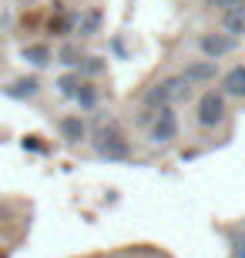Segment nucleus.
<instances>
[{"label": "nucleus", "mask_w": 245, "mask_h": 258, "mask_svg": "<svg viewBox=\"0 0 245 258\" xmlns=\"http://www.w3.org/2000/svg\"><path fill=\"white\" fill-rule=\"evenodd\" d=\"M61 127H64V134L71 138V141H81V138H84V124H81V121H74V117H67Z\"/></svg>", "instance_id": "9d476101"}, {"label": "nucleus", "mask_w": 245, "mask_h": 258, "mask_svg": "<svg viewBox=\"0 0 245 258\" xmlns=\"http://www.w3.org/2000/svg\"><path fill=\"white\" fill-rule=\"evenodd\" d=\"M235 258H245V235L235 238Z\"/></svg>", "instance_id": "ddd939ff"}, {"label": "nucleus", "mask_w": 245, "mask_h": 258, "mask_svg": "<svg viewBox=\"0 0 245 258\" xmlns=\"http://www.w3.org/2000/svg\"><path fill=\"white\" fill-rule=\"evenodd\" d=\"M188 81H185V74H178V77H165L161 84H155L148 91V104H155V107H171L175 101H181V97H188Z\"/></svg>", "instance_id": "f257e3e1"}, {"label": "nucleus", "mask_w": 245, "mask_h": 258, "mask_svg": "<svg viewBox=\"0 0 245 258\" xmlns=\"http://www.w3.org/2000/svg\"><path fill=\"white\" fill-rule=\"evenodd\" d=\"M222 91L228 97H245V64L232 67L225 77H222Z\"/></svg>", "instance_id": "6e6552de"}, {"label": "nucleus", "mask_w": 245, "mask_h": 258, "mask_svg": "<svg viewBox=\"0 0 245 258\" xmlns=\"http://www.w3.org/2000/svg\"><path fill=\"white\" fill-rule=\"evenodd\" d=\"M128 141L121 138V131H101L97 134V154H104V158H128Z\"/></svg>", "instance_id": "20e7f679"}, {"label": "nucleus", "mask_w": 245, "mask_h": 258, "mask_svg": "<svg viewBox=\"0 0 245 258\" xmlns=\"http://www.w3.org/2000/svg\"><path fill=\"white\" fill-rule=\"evenodd\" d=\"M0 221H4V211H0Z\"/></svg>", "instance_id": "2eb2a0df"}, {"label": "nucleus", "mask_w": 245, "mask_h": 258, "mask_svg": "<svg viewBox=\"0 0 245 258\" xmlns=\"http://www.w3.org/2000/svg\"><path fill=\"white\" fill-rule=\"evenodd\" d=\"M218 74V60H198V64H191L188 71H185V81L188 84H208V81H215Z\"/></svg>", "instance_id": "423d86ee"}, {"label": "nucleus", "mask_w": 245, "mask_h": 258, "mask_svg": "<svg viewBox=\"0 0 245 258\" xmlns=\"http://www.w3.org/2000/svg\"><path fill=\"white\" fill-rule=\"evenodd\" d=\"M74 84H77L74 77H64V81H61V87H64V94H74Z\"/></svg>", "instance_id": "4468645a"}, {"label": "nucleus", "mask_w": 245, "mask_h": 258, "mask_svg": "<svg viewBox=\"0 0 245 258\" xmlns=\"http://www.w3.org/2000/svg\"><path fill=\"white\" fill-rule=\"evenodd\" d=\"M232 47H235V37H232V34H205V37H202V54L212 57V60L225 57Z\"/></svg>", "instance_id": "39448f33"}, {"label": "nucleus", "mask_w": 245, "mask_h": 258, "mask_svg": "<svg viewBox=\"0 0 245 258\" xmlns=\"http://www.w3.org/2000/svg\"><path fill=\"white\" fill-rule=\"evenodd\" d=\"M10 94H14V97H34V94H37V81H34V77H30V81H17Z\"/></svg>", "instance_id": "1a4fd4ad"}, {"label": "nucleus", "mask_w": 245, "mask_h": 258, "mask_svg": "<svg viewBox=\"0 0 245 258\" xmlns=\"http://www.w3.org/2000/svg\"><path fill=\"white\" fill-rule=\"evenodd\" d=\"M208 7H215V10H228V7H238V4H245V0H205Z\"/></svg>", "instance_id": "9b49d317"}, {"label": "nucleus", "mask_w": 245, "mask_h": 258, "mask_svg": "<svg viewBox=\"0 0 245 258\" xmlns=\"http://www.w3.org/2000/svg\"><path fill=\"white\" fill-rule=\"evenodd\" d=\"M27 57H34V64H47V50L30 47V50H27Z\"/></svg>", "instance_id": "f8f14e48"}, {"label": "nucleus", "mask_w": 245, "mask_h": 258, "mask_svg": "<svg viewBox=\"0 0 245 258\" xmlns=\"http://www.w3.org/2000/svg\"><path fill=\"white\" fill-rule=\"evenodd\" d=\"M222 117H225V94H215V91L202 94V101H198V124L215 127V124H222Z\"/></svg>", "instance_id": "f03ea898"}, {"label": "nucleus", "mask_w": 245, "mask_h": 258, "mask_svg": "<svg viewBox=\"0 0 245 258\" xmlns=\"http://www.w3.org/2000/svg\"><path fill=\"white\" fill-rule=\"evenodd\" d=\"M222 30H225V34H232V37L245 34V4L222 10Z\"/></svg>", "instance_id": "0eeeda50"}, {"label": "nucleus", "mask_w": 245, "mask_h": 258, "mask_svg": "<svg viewBox=\"0 0 245 258\" xmlns=\"http://www.w3.org/2000/svg\"><path fill=\"white\" fill-rule=\"evenodd\" d=\"M175 134H178V117L171 114V107H161L155 124H151V141L165 144V141H175Z\"/></svg>", "instance_id": "7ed1b4c3"}]
</instances>
